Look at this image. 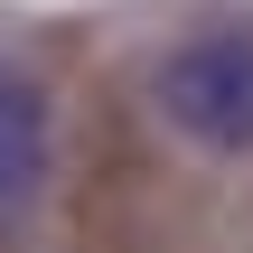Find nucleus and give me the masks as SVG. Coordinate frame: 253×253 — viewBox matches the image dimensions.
Returning a JSON list of instances; mask_svg holds the SVG:
<instances>
[{
	"label": "nucleus",
	"instance_id": "f257e3e1",
	"mask_svg": "<svg viewBox=\"0 0 253 253\" xmlns=\"http://www.w3.org/2000/svg\"><path fill=\"white\" fill-rule=\"evenodd\" d=\"M150 113H160L178 141H197V150H216V160H244L253 150V19L178 38V47L150 66Z\"/></svg>",
	"mask_w": 253,
	"mask_h": 253
},
{
	"label": "nucleus",
	"instance_id": "f03ea898",
	"mask_svg": "<svg viewBox=\"0 0 253 253\" xmlns=\"http://www.w3.org/2000/svg\"><path fill=\"white\" fill-rule=\"evenodd\" d=\"M47 169H56V122H47V94L0 56V216H28L47 197Z\"/></svg>",
	"mask_w": 253,
	"mask_h": 253
}]
</instances>
